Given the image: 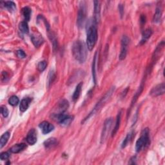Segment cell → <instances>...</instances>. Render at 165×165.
Instances as JSON below:
<instances>
[{
	"instance_id": "obj_1",
	"label": "cell",
	"mask_w": 165,
	"mask_h": 165,
	"mask_svg": "<svg viewBox=\"0 0 165 165\" xmlns=\"http://www.w3.org/2000/svg\"><path fill=\"white\" fill-rule=\"evenodd\" d=\"M73 56L77 61L83 63L87 57V47L85 42L81 40L75 41L72 47Z\"/></svg>"
},
{
	"instance_id": "obj_2",
	"label": "cell",
	"mask_w": 165,
	"mask_h": 165,
	"mask_svg": "<svg viewBox=\"0 0 165 165\" xmlns=\"http://www.w3.org/2000/svg\"><path fill=\"white\" fill-rule=\"evenodd\" d=\"M95 23L92 22L91 24L89 25V27L87 30V47L89 51H92L98 39V30L95 26Z\"/></svg>"
},
{
	"instance_id": "obj_3",
	"label": "cell",
	"mask_w": 165,
	"mask_h": 165,
	"mask_svg": "<svg viewBox=\"0 0 165 165\" xmlns=\"http://www.w3.org/2000/svg\"><path fill=\"white\" fill-rule=\"evenodd\" d=\"M150 137L149 130L146 128L141 132V137L137 139L136 144V150L137 152H139L147 148L150 144Z\"/></svg>"
},
{
	"instance_id": "obj_4",
	"label": "cell",
	"mask_w": 165,
	"mask_h": 165,
	"mask_svg": "<svg viewBox=\"0 0 165 165\" xmlns=\"http://www.w3.org/2000/svg\"><path fill=\"white\" fill-rule=\"evenodd\" d=\"M114 90H115V87H112L108 92H107L104 96H103L100 99V100H99V101L97 103L96 105L94 106V108L90 112V114L88 115V116L85 119H84L83 121H82V123H84V122H85L86 121H87L88 120H89L90 117H91L92 116H94V114H96L98 112V111L101 109V108L103 106V105H104V104L107 101V100L109 99V98L111 97V95H112V93L114 92Z\"/></svg>"
},
{
	"instance_id": "obj_5",
	"label": "cell",
	"mask_w": 165,
	"mask_h": 165,
	"mask_svg": "<svg viewBox=\"0 0 165 165\" xmlns=\"http://www.w3.org/2000/svg\"><path fill=\"white\" fill-rule=\"evenodd\" d=\"M79 9L78 14V18H77V25L78 27L81 28L85 21L86 15H87V8L85 2L81 1L80 3Z\"/></svg>"
},
{
	"instance_id": "obj_6",
	"label": "cell",
	"mask_w": 165,
	"mask_h": 165,
	"mask_svg": "<svg viewBox=\"0 0 165 165\" xmlns=\"http://www.w3.org/2000/svg\"><path fill=\"white\" fill-rule=\"evenodd\" d=\"M113 124V119L112 117L107 118L106 121H105L104 126L102 130L101 135V143H104L106 141L107 137L109 136V134L112 128V126Z\"/></svg>"
},
{
	"instance_id": "obj_7",
	"label": "cell",
	"mask_w": 165,
	"mask_h": 165,
	"mask_svg": "<svg viewBox=\"0 0 165 165\" xmlns=\"http://www.w3.org/2000/svg\"><path fill=\"white\" fill-rule=\"evenodd\" d=\"M130 43V39L126 36H123L121 39V52L120 54V59L123 60L126 58V56L127 55L128 52V47Z\"/></svg>"
},
{
	"instance_id": "obj_8",
	"label": "cell",
	"mask_w": 165,
	"mask_h": 165,
	"mask_svg": "<svg viewBox=\"0 0 165 165\" xmlns=\"http://www.w3.org/2000/svg\"><path fill=\"white\" fill-rule=\"evenodd\" d=\"M164 92H165L164 83H161L153 87L151 90L150 92V94L152 97H157V96H159V95H163L164 94Z\"/></svg>"
},
{
	"instance_id": "obj_9",
	"label": "cell",
	"mask_w": 165,
	"mask_h": 165,
	"mask_svg": "<svg viewBox=\"0 0 165 165\" xmlns=\"http://www.w3.org/2000/svg\"><path fill=\"white\" fill-rule=\"evenodd\" d=\"M94 20L95 24H98L101 20V4L99 1H94Z\"/></svg>"
},
{
	"instance_id": "obj_10",
	"label": "cell",
	"mask_w": 165,
	"mask_h": 165,
	"mask_svg": "<svg viewBox=\"0 0 165 165\" xmlns=\"http://www.w3.org/2000/svg\"><path fill=\"white\" fill-rule=\"evenodd\" d=\"M31 40L34 45L36 47H39L43 43L44 39L39 33H33L31 35Z\"/></svg>"
},
{
	"instance_id": "obj_11",
	"label": "cell",
	"mask_w": 165,
	"mask_h": 165,
	"mask_svg": "<svg viewBox=\"0 0 165 165\" xmlns=\"http://www.w3.org/2000/svg\"><path fill=\"white\" fill-rule=\"evenodd\" d=\"M39 127L41 129L42 132L43 134H47L53 131L54 129V126L48 121H43L40 124Z\"/></svg>"
},
{
	"instance_id": "obj_12",
	"label": "cell",
	"mask_w": 165,
	"mask_h": 165,
	"mask_svg": "<svg viewBox=\"0 0 165 165\" xmlns=\"http://www.w3.org/2000/svg\"><path fill=\"white\" fill-rule=\"evenodd\" d=\"M27 143L30 145H34L37 142V132L35 129H31L29 132L26 138Z\"/></svg>"
},
{
	"instance_id": "obj_13",
	"label": "cell",
	"mask_w": 165,
	"mask_h": 165,
	"mask_svg": "<svg viewBox=\"0 0 165 165\" xmlns=\"http://www.w3.org/2000/svg\"><path fill=\"white\" fill-rule=\"evenodd\" d=\"M57 144H58V141H57V139H56L54 137L48 138V139L46 140L43 143L45 147L47 149L53 148L54 147H55L56 146H57Z\"/></svg>"
},
{
	"instance_id": "obj_14",
	"label": "cell",
	"mask_w": 165,
	"mask_h": 165,
	"mask_svg": "<svg viewBox=\"0 0 165 165\" xmlns=\"http://www.w3.org/2000/svg\"><path fill=\"white\" fill-rule=\"evenodd\" d=\"M31 101L32 99L29 98H26L22 99L20 105V110L21 112H25V111L29 109Z\"/></svg>"
},
{
	"instance_id": "obj_15",
	"label": "cell",
	"mask_w": 165,
	"mask_h": 165,
	"mask_svg": "<svg viewBox=\"0 0 165 165\" xmlns=\"http://www.w3.org/2000/svg\"><path fill=\"white\" fill-rule=\"evenodd\" d=\"M26 148V145L25 143H20V144H16L14 145L13 147H11L9 150L11 153H20V152L23 150L24 149Z\"/></svg>"
},
{
	"instance_id": "obj_16",
	"label": "cell",
	"mask_w": 165,
	"mask_h": 165,
	"mask_svg": "<svg viewBox=\"0 0 165 165\" xmlns=\"http://www.w3.org/2000/svg\"><path fill=\"white\" fill-rule=\"evenodd\" d=\"M69 106L68 102L65 100V99H63L61 100L57 106V110L59 111L58 113H55V114H60V113H65Z\"/></svg>"
},
{
	"instance_id": "obj_17",
	"label": "cell",
	"mask_w": 165,
	"mask_h": 165,
	"mask_svg": "<svg viewBox=\"0 0 165 165\" xmlns=\"http://www.w3.org/2000/svg\"><path fill=\"white\" fill-rule=\"evenodd\" d=\"M98 51L95 52L94 59L92 61V76H93V80L95 84H96L97 82V78H96V64L98 61Z\"/></svg>"
},
{
	"instance_id": "obj_18",
	"label": "cell",
	"mask_w": 165,
	"mask_h": 165,
	"mask_svg": "<svg viewBox=\"0 0 165 165\" xmlns=\"http://www.w3.org/2000/svg\"><path fill=\"white\" fill-rule=\"evenodd\" d=\"M82 87H83V83L80 82L78 85L76 86V89L74 90V92L73 94L72 95V99L74 101H76L78 100L79 99L80 95H81V92L82 90Z\"/></svg>"
},
{
	"instance_id": "obj_19",
	"label": "cell",
	"mask_w": 165,
	"mask_h": 165,
	"mask_svg": "<svg viewBox=\"0 0 165 165\" xmlns=\"http://www.w3.org/2000/svg\"><path fill=\"white\" fill-rule=\"evenodd\" d=\"M10 137V133L9 132H6L1 136L0 138V148H2L8 142Z\"/></svg>"
},
{
	"instance_id": "obj_20",
	"label": "cell",
	"mask_w": 165,
	"mask_h": 165,
	"mask_svg": "<svg viewBox=\"0 0 165 165\" xmlns=\"http://www.w3.org/2000/svg\"><path fill=\"white\" fill-rule=\"evenodd\" d=\"M21 12L25 19V21H26V22L29 21L30 20V17H31V13H32L31 9H30L28 7H25L22 9Z\"/></svg>"
},
{
	"instance_id": "obj_21",
	"label": "cell",
	"mask_w": 165,
	"mask_h": 165,
	"mask_svg": "<svg viewBox=\"0 0 165 165\" xmlns=\"http://www.w3.org/2000/svg\"><path fill=\"white\" fill-rule=\"evenodd\" d=\"M152 34V30L151 29H145L143 34H142V40L141 41V44H143L145 43L146 41L148 40Z\"/></svg>"
},
{
	"instance_id": "obj_22",
	"label": "cell",
	"mask_w": 165,
	"mask_h": 165,
	"mask_svg": "<svg viewBox=\"0 0 165 165\" xmlns=\"http://www.w3.org/2000/svg\"><path fill=\"white\" fill-rule=\"evenodd\" d=\"M121 111H120V112L118 113L117 118H116V125H115L114 128L113 130V131L112 132V137H114L116 133L117 132L119 128H120V123H121Z\"/></svg>"
},
{
	"instance_id": "obj_23",
	"label": "cell",
	"mask_w": 165,
	"mask_h": 165,
	"mask_svg": "<svg viewBox=\"0 0 165 165\" xmlns=\"http://www.w3.org/2000/svg\"><path fill=\"white\" fill-rule=\"evenodd\" d=\"M161 16H162V9H161L160 7H157L156 8L155 13L153 19V23H159L161 21Z\"/></svg>"
},
{
	"instance_id": "obj_24",
	"label": "cell",
	"mask_w": 165,
	"mask_h": 165,
	"mask_svg": "<svg viewBox=\"0 0 165 165\" xmlns=\"http://www.w3.org/2000/svg\"><path fill=\"white\" fill-rule=\"evenodd\" d=\"M3 3V4H4L5 8H6L7 10H8L10 12H14V11L16 10V4H15L13 1H5Z\"/></svg>"
},
{
	"instance_id": "obj_25",
	"label": "cell",
	"mask_w": 165,
	"mask_h": 165,
	"mask_svg": "<svg viewBox=\"0 0 165 165\" xmlns=\"http://www.w3.org/2000/svg\"><path fill=\"white\" fill-rule=\"evenodd\" d=\"M73 120H74V117L67 115V116L63 119L62 121L59 122V124L63 126H67L71 123Z\"/></svg>"
},
{
	"instance_id": "obj_26",
	"label": "cell",
	"mask_w": 165,
	"mask_h": 165,
	"mask_svg": "<svg viewBox=\"0 0 165 165\" xmlns=\"http://www.w3.org/2000/svg\"><path fill=\"white\" fill-rule=\"evenodd\" d=\"M19 29H20V31L23 34H28L29 32V28L26 21H21L19 25Z\"/></svg>"
},
{
	"instance_id": "obj_27",
	"label": "cell",
	"mask_w": 165,
	"mask_h": 165,
	"mask_svg": "<svg viewBox=\"0 0 165 165\" xmlns=\"http://www.w3.org/2000/svg\"><path fill=\"white\" fill-rule=\"evenodd\" d=\"M143 87H144L143 85V84H141V85L140 86L139 90H138V91L137 92L136 94H135V95H134L132 101V104H131V106H130V110L132 109V107L133 106V105L134 104H135V103H136V101L137 100L138 98H139V95H141V92H142V91H143Z\"/></svg>"
},
{
	"instance_id": "obj_28",
	"label": "cell",
	"mask_w": 165,
	"mask_h": 165,
	"mask_svg": "<svg viewBox=\"0 0 165 165\" xmlns=\"http://www.w3.org/2000/svg\"><path fill=\"white\" fill-rule=\"evenodd\" d=\"M133 132H130L127 134V136H126L125 137V139H124V141H122V143L121 144V148H125L126 146H127L128 144V143H130V141H131L132 139V136H133Z\"/></svg>"
},
{
	"instance_id": "obj_29",
	"label": "cell",
	"mask_w": 165,
	"mask_h": 165,
	"mask_svg": "<svg viewBox=\"0 0 165 165\" xmlns=\"http://www.w3.org/2000/svg\"><path fill=\"white\" fill-rule=\"evenodd\" d=\"M19 103H20V99L16 96V95H12L9 99V103L12 106H17Z\"/></svg>"
},
{
	"instance_id": "obj_30",
	"label": "cell",
	"mask_w": 165,
	"mask_h": 165,
	"mask_svg": "<svg viewBox=\"0 0 165 165\" xmlns=\"http://www.w3.org/2000/svg\"><path fill=\"white\" fill-rule=\"evenodd\" d=\"M47 62H46L45 61H40V62L38 63V65H37V69H38V70H39L41 72L44 71L45 70L46 67H47Z\"/></svg>"
},
{
	"instance_id": "obj_31",
	"label": "cell",
	"mask_w": 165,
	"mask_h": 165,
	"mask_svg": "<svg viewBox=\"0 0 165 165\" xmlns=\"http://www.w3.org/2000/svg\"><path fill=\"white\" fill-rule=\"evenodd\" d=\"M55 73L53 70H51L50 71V73L48 74V86L51 85V83H52V82L54 81V80L55 79Z\"/></svg>"
},
{
	"instance_id": "obj_32",
	"label": "cell",
	"mask_w": 165,
	"mask_h": 165,
	"mask_svg": "<svg viewBox=\"0 0 165 165\" xmlns=\"http://www.w3.org/2000/svg\"><path fill=\"white\" fill-rule=\"evenodd\" d=\"M1 112L2 116L4 117L5 118L8 117V116H9V110H8V109H7V107L1 106Z\"/></svg>"
},
{
	"instance_id": "obj_33",
	"label": "cell",
	"mask_w": 165,
	"mask_h": 165,
	"mask_svg": "<svg viewBox=\"0 0 165 165\" xmlns=\"http://www.w3.org/2000/svg\"><path fill=\"white\" fill-rule=\"evenodd\" d=\"M10 157V154L8 152H2L0 155V159L1 161L8 160Z\"/></svg>"
},
{
	"instance_id": "obj_34",
	"label": "cell",
	"mask_w": 165,
	"mask_h": 165,
	"mask_svg": "<svg viewBox=\"0 0 165 165\" xmlns=\"http://www.w3.org/2000/svg\"><path fill=\"white\" fill-rule=\"evenodd\" d=\"M16 55L20 59H23L26 57V54L25 52L23 50H18L16 52Z\"/></svg>"
},
{
	"instance_id": "obj_35",
	"label": "cell",
	"mask_w": 165,
	"mask_h": 165,
	"mask_svg": "<svg viewBox=\"0 0 165 165\" xmlns=\"http://www.w3.org/2000/svg\"><path fill=\"white\" fill-rule=\"evenodd\" d=\"M8 74L6 72H3L1 74V80L2 81H7V79H8Z\"/></svg>"
},
{
	"instance_id": "obj_36",
	"label": "cell",
	"mask_w": 165,
	"mask_h": 165,
	"mask_svg": "<svg viewBox=\"0 0 165 165\" xmlns=\"http://www.w3.org/2000/svg\"><path fill=\"white\" fill-rule=\"evenodd\" d=\"M118 7H119V10H120V15H121V16L122 17V16H123V14H124V7L122 5L120 4V5H119Z\"/></svg>"
},
{
	"instance_id": "obj_37",
	"label": "cell",
	"mask_w": 165,
	"mask_h": 165,
	"mask_svg": "<svg viewBox=\"0 0 165 165\" xmlns=\"http://www.w3.org/2000/svg\"><path fill=\"white\" fill-rule=\"evenodd\" d=\"M136 161V156L132 157V159H130V161H133V162H130V164H136V163L135 162Z\"/></svg>"
},
{
	"instance_id": "obj_38",
	"label": "cell",
	"mask_w": 165,
	"mask_h": 165,
	"mask_svg": "<svg viewBox=\"0 0 165 165\" xmlns=\"http://www.w3.org/2000/svg\"><path fill=\"white\" fill-rule=\"evenodd\" d=\"M145 21H146V18H145V16H142L141 17V23H145Z\"/></svg>"
}]
</instances>
